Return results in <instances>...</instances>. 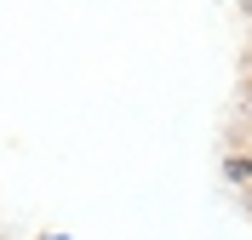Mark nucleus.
<instances>
[{"instance_id": "1", "label": "nucleus", "mask_w": 252, "mask_h": 240, "mask_svg": "<svg viewBox=\"0 0 252 240\" xmlns=\"http://www.w3.org/2000/svg\"><path fill=\"white\" fill-rule=\"evenodd\" d=\"M223 177L241 183V189H252V155H229V160H223Z\"/></svg>"}, {"instance_id": "2", "label": "nucleus", "mask_w": 252, "mask_h": 240, "mask_svg": "<svg viewBox=\"0 0 252 240\" xmlns=\"http://www.w3.org/2000/svg\"><path fill=\"white\" fill-rule=\"evenodd\" d=\"M247 109H252V80H247Z\"/></svg>"}, {"instance_id": "3", "label": "nucleus", "mask_w": 252, "mask_h": 240, "mask_svg": "<svg viewBox=\"0 0 252 240\" xmlns=\"http://www.w3.org/2000/svg\"><path fill=\"white\" fill-rule=\"evenodd\" d=\"M46 240H69V235H46Z\"/></svg>"}]
</instances>
